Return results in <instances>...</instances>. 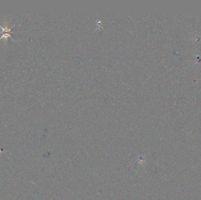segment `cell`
I'll return each mask as SVG.
<instances>
[{"mask_svg":"<svg viewBox=\"0 0 201 200\" xmlns=\"http://www.w3.org/2000/svg\"><path fill=\"white\" fill-rule=\"evenodd\" d=\"M0 28L2 30V36L0 38V40L2 39H4L6 41H7L8 38L10 37V38H11L12 39H14V41H15L11 36V33H14L11 31V29L12 28H8V23H6V25H5V26L4 27H2L1 25H0Z\"/></svg>","mask_w":201,"mask_h":200,"instance_id":"1","label":"cell"}]
</instances>
